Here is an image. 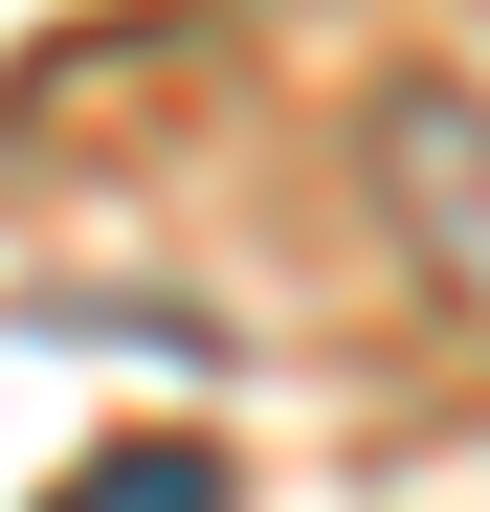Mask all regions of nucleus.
<instances>
[{"label":"nucleus","instance_id":"f257e3e1","mask_svg":"<svg viewBox=\"0 0 490 512\" xmlns=\"http://www.w3.org/2000/svg\"><path fill=\"white\" fill-rule=\"evenodd\" d=\"M379 223L446 312H490V90H401L379 112Z\"/></svg>","mask_w":490,"mask_h":512},{"label":"nucleus","instance_id":"f03ea898","mask_svg":"<svg viewBox=\"0 0 490 512\" xmlns=\"http://www.w3.org/2000/svg\"><path fill=\"white\" fill-rule=\"evenodd\" d=\"M45 512H223V446H112V468H67Z\"/></svg>","mask_w":490,"mask_h":512}]
</instances>
